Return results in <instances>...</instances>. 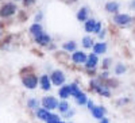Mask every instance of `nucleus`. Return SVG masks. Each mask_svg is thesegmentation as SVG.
I'll use <instances>...</instances> for the list:
<instances>
[{
	"label": "nucleus",
	"mask_w": 135,
	"mask_h": 123,
	"mask_svg": "<svg viewBox=\"0 0 135 123\" xmlns=\"http://www.w3.org/2000/svg\"><path fill=\"white\" fill-rule=\"evenodd\" d=\"M16 12H18V6L14 2L4 3V4H2V7H0V18H3V19L14 16Z\"/></svg>",
	"instance_id": "1"
},
{
	"label": "nucleus",
	"mask_w": 135,
	"mask_h": 123,
	"mask_svg": "<svg viewBox=\"0 0 135 123\" xmlns=\"http://www.w3.org/2000/svg\"><path fill=\"white\" fill-rule=\"evenodd\" d=\"M22 83L27 89H35L38 85V77L34 73H27L22 76Z\"/></svg>",
	"instance_id": "2"
},
{
	"label": "nucleus",
	"mask_w": 135,
	"mask_h": 123,
	"mask_svg": "<svg viewBox=\"0 0 135 123\" xmlns=\"http://www.w3.org/2000/svg\"><path fill=\"white\" fill-rule=\"evenodd\" d=\"M65 80H66V76L62 70L57 69V70H54L51 74H50V81L51 84H54L55 87H61L65 84Z\"/></svg>",
	"instance_id": "3"
},
{
	"label": "nucleus",
	"mask_w": 135,
	"mask_h": 123,
	"mask_svg": "<svg viewBox=\"0 0 135 123\" xmlns=\"http://www.w3.org/2000/svg\"><path fill=\"white\" fill-rule=\"evenodd\" d=\"M41 104H42V108L47 110V111H53V110H57L58 100L55 99L54 96H45L41 100Z\"/></svg>",
	"instance_id": "4"
},
{
	"label": "nucleus",
	"mask_w": 135,
	"mask_h": 123,
	"mask_svg": "<svg viewBox=\"0 0 135 123\" xmlns=\"http://www.w3.org/2000/svg\"><path fill=\"white\" fill-rule=\"evenodd\" d=\"M91 88H93L99 95L104 96V97H109L111 96L109 87H107L105 84H101V83H97V81H91Z\"/></svg>",
	"instance_id": "5"
},
{
	"label": "nucleus",
	"mask_w": 135,
	"mask_h": 123,
	"mask_svg": "<svg viewBox=\"0 0 135 123\" xmlns=\"http://www.w3.org/2000/svg\"><path fill=\"white\" fill-rule=\"evenodd\" d=\"M132 22V18L128 15V14H115L114 15V23L118 25V26H128Z\"/></svg>",
	"instance_id": "6"
},
{
	"label": "nucleus",
	"mask_w": 135,
	"mask_h": 123,
	"mask_svg": "<svg viewBox=\"0 0 135 123\" xmlns=\"http://www.w3.org/2000/svg\"><path fill=\"white\" fill-rule=\"evenodd\" d=\"M86 58H88V54H86L85 51H81V50H76V51H73V54H72V61H73L74 64H77V65L85 64Z\"/></svg>",
	"instance_id": "7"
},
{
	"label": "nucleus",
	"mask_w": 135,
	"mask_h": 123,
	"mask_svg": "<svg viewBox=\"0 0 135 123\" xmlns=\"http://www.w3.org/2000/svg\"><path fill=\"white\" fill-rule=\"evenodd\" d=\"M97 64H99V57H97L96 54L91 53V54H88V58H86V61H85L84 65H85V68L88 70H95Z\"/></svg>",
	"instance_id": "8"
},
{
	"label": "nucleus",
	"mask_w": 135,
	"mask_h": 123,
	"mask_svg": "<svg viewBox=\"0 0 135 123\" xmlns=\"http://www.w3.org/2000/svg\"><path fill=\"white\" fill-rule=\"evenodd\" d=\"M50 42H51V37L47 34V32H45V31L35 37V43L39 45V46H49Z\"/></svg>",
	"instance_id": "9"
},
{
	"label": "nucleus",
	"mask_w": 135,
	"mask_h": 123,
	"mask_svg": "<svg viewBox=\"0 0 135 123\" xmlns=\"http://www.w3.org/2000/svg\"><path fill=\"white\" fill-rule=\"evenodd\" d=\"M39 84H41V88L43 89V91H50L51 89V81H50V76L47 74H42L39 77Z\"/></svg>",
	"instance_id": "10"
},
{
	"label": "nucleus",
	"mask_w": 135,
	"mask_h": 123,
	"mask_svg": "<svg viewBox=\"0 0 135 123\" xmlns=\"http://www.w3.org/2000/svg\"><path fill=\"white\" fill-rule=\"evenodd\" d=\"M92 50H93V54L99 55V54H104L107 51V43L104 41H100L97 43H95L92 46Z\"/></svg>",
	"instance_id": "11"
},
{
	"label": "nucleus",
	"mask_w": 135,
	"mask_h": 123,
	"mask_svg": "<svg viewBox=\"0 0 135 123\" xmlns=\"http://www.w3.org/2000/svg\"><path fill=\"white\" fill-rule=\"evenodd\" d=\"M91 112H92V116L95 119H103L104 115H105V108L101 107V106H95L91 110Z\"/></svg>",
	"instance_id": "12"
},
{
	"label": "nucleus",
	"mask_w": 135,
	"mask_h": 123,
	"mask_svg": "<svg viewBox=\"0 0 135 123\" xmlns=\"http://www.w3.org/2000/svg\"><path fill=\"white\" fill-rule=\"evenodd\" d=\"M96 23H97V20L93 19V18H91V19L88 18L84 22V29H85V31L88 32V34H93V30L96 27Z\"/></svg>",
	"instance_id": "13"
},
{
	"label": "nucleus",
	"mask_w": 135,
	"mask_h": 123,
	"mask_svg": "<svg viewBox=\"0 0 135 123\" xmlns=\"http://www.w3.org/2000/svg\"><path fill=\"white\" fill-rule=\"evenodd\" d=\"M88 14H89V10L86 7H81L80 10L77 11V14H76V18L78 22H85L88 19Z\"/></svg>",
	"instance_id": "14"
},
{
	"label": "nucleus",
	"mask_w": 135,
	"mask_h": 123,
	"mask_svg": "<svg viewBox=\"0 0 135 123\" xmlns=\"http://www.w3.org/2000/svg\"><path fill=\"white\" fill-rule=\"evenodd\" d=\"M105 11L109 14H118L119 11V3L115 2V0H112V2H108L105 4Z\"/></svg>",
	"instance_id": "15"
},
{
	"label": "nucleus",
	"mask_w": 135,
	"mask_h": 123,
	"mask_svg": "<svg viewBox=\"0 0 135 123\" xmlns=\"http://www.w3.org/2000/svg\"><path fill=\"white\" fill-rule=\"evenodd\" d=\"M35 114H37V118L39 119V120H42V122H46L47 119H49V116H50V111H47V110H45V108H38L37 111H35Z\"/></svg>",
	"instance_id": "16"
},
{
	"label": "nucleus",
	"mask_w": 135,
	"mask_h": 123,
	"mask_svg": "<svg viewBox=\"0 0 135 123\" xmlns=\"http://www.w3.org/2000/svg\"><path fill=\"white\" fill-rule=\"evenodd\" d=\"M41 32H43V27H42V25L41 23H32L31 26H30V34L35 38L37 35H39Z\"/></svg>",
	"instance_id": "17"
},
{
	"label": "nucleus",
	"mask_w": 135,
	"mask_h": 123,
	"mask_svg": "<svg viewBox=\"0 0 135 123\" xmlns=\"http://www.w3.org/2000/svg\"><path fill=\"white\" fill-rule=\"evenodd\" d=\"M62 49L65 51H69V53H73L77 50V43L74 41H68V42H64L62 43Z\"/></svg>",
	"instance_id": "18"
},
{
	"label": "nucleus",
	"mask_w": 135,
	"mask_h": 123,
	"mask_svg": "<svg viewBox=\"0 0 135 123\" xmlns=\"http://www.w3.org/2000/svg\"><path fill=\"white\" fill-rule=\"evenodd\" d=\"M58 95L62 100H68V97H70V93H69V87L68 85H61L60 89H58Z\"/></svg>",
	"instance_id": "19"
},
{
	"label": "nucleus",
	"mask_w": 135,
	"mask_h": 123,
	"mask_svg": "<svg viewBox=\"0 0 135 123\" xmlns=\"http://www.w3.org/2000/svg\"><path fill=\"white\" fill-rule=\"evenodd\" d=\"M81 45H83V48L84 49H92V46L95 45V41L91 35H85L81 41Z\"/></svg>",
	"instance_id": "20"
},
{
	"label": "nucleus",
	"mask_w": 135,
	"mask_h": 123,
	"mask_svg": "<svg viewBox=\"0 0 135 123\" xmlns=\"http://www.w3.org/2000/svg\"><path fill=\"white\" fill-rule=\"evenodd\" d=\"M57 110L60 111V112L64 115L65 112H68V111L70 110V104L68 103V100H61V102H58V106H57Z\"/></svg>",
	"instance_id": "21"
},
{
	"label": "nucleus",
	"mask_w": 135,
	"mask_h": 123,
	"mask_svg": "<svg viewBox=\"0 0 135 123\" xmlns=\"http://www.w3.org/2000/svg\"><path fill=\"white\" fill-rule=\"evenodd\" d=\"M68 87H69V93H70V96H73V97L78 96V95L83 92L81 89H80V87H78L76 83H72V84H69Z\"/></svg>",
	"instance_id": "22"
},
{
	"label": "nucleus",
	"mask_w": 135,
	"mask_h": 123,
	"mask_svg": "<svg viewBox=\"0 0 135 123\" xmlns=\"http://www.w3.org/2000/svg\"><path fill=\"white\" fill-rule=\"evenodd\" d=\"M39 104H41V102H39L38 99H35V97H31V99L27 100V107H28L30 110L37 111V110L39 108Z\"/></svg>",
	"instance_id": "23"
},
{
	"label": "nucleus",
	"mask_w": 135,
	"mask_h": 123,
	"mask_svg": "<svg viewBox=\"0 0 135 123\" xmlns=\"http://www.w3.org/2000/svg\"><path fill=\"white\" fill-rule=\"evenodd\" d=\"M74 99H76V102H77V104H78V106H85V104H86V102H88V97H86V95H85L84 92H81L80 95L76 96Z\"/></svg>",
	"instance_id": "24"
},
{
	"label": "nucleus",
	"mask_w": 135,
	"mask_h": 123,
	"mask_svg": "<svg viewBox=\"0 0 135 123\" xmlns=\"http://www.w3.org/2000/svg\"><path fill=\"white\" fill-rule=\"evenodd\" d=\"M127 70V68L123 64H116L115 66V74L116 76H120V74H124V72Z\"/></svg>",
	"instance_id": "25"
},
{
	"label": "nucleus",
	"mask_w": 135,
	"mask_h": 123,
	"mask_svg": "<svg viewBox=\"0 0 135 123\" xmlns=\"http://www.w3.org/2000/svg\"><path fill=\"white\" fill-rule=\"evenodd\" d=\"M60 120H61L60 115H57V114H50V116H49V119L46 120V123H58Z\"/></svg>",
	"instance_id": "26"
},
{
	"label": "nucleus",
	"mask_w": 135,
	"mask_h": 123,
	"mask_svg": "<svg viewBox=\"0 0 135 123\" xmlns=\"http://www.w3.org/2000/svg\"><path fill=\"white\" fill-rule=\"evenodd\" d=\"M74 114H76V111H74V110H69L68 112H65V114H64V116H65L66 119H70Z\"/></svg>",
	"instance_id": "27"
},
{
	"label": "nucleus",
	"mask_w": 135,
	"mask_h": 123,
	"mask_svg": "<svg viewBox=\"0 0 135 123\" xmlns=\"http://www.w3.org/2000/svg\"><path fill=\"white\" fill-rule=\"evenodd\" d=\"M100 31H101V22H99V20H97L96 27H95V30H93V34H99Z\"/></svg>",
	"instance_id": "28"
},
{
	"label": "nucleus",
	"mask_w": 135,
	"mask_h": 123,
	"mask_svg": "<svg viewBox=\"0 0 135 123\" xmlns=\"http://www.w3.org/2000/svg\"><path fill=\"white\" fill-rule=\"evenodd\" d=\"M42 18H43V12H42V11H39V12L35 15V23H39V22L42 20Z\"/></svg>",
	"instance_id": "29"
},
{
	"label": "nucleus",
	"mask_w": 135,
	"mask_h": 123,
	"mask_svg": "<svg viewBox=\"0 0 135 123\" xmlns=\"http://www.w3.org/2000/svg\"><path fill=\"white\" fill-rule=\"evenodd\" d=\"M109 64H111V58H105L103 61V69H108L109 68Z\"/></svg>",
	"instance_id": "30"
},
{
	"label": "nucleus",
	"mask_w": 135,
	"mask_h": 123,
	"mask_svg": "<svg viewBox=\"0 0 135 123\" xmlns=\"http://www.w3.org/2000/svg\"><path fill=\"white\" fill-rule=\"evenodd\" d=\"M22 2H23L25 7H30V6H32L34 3H35L37 0H22Z\"/></svg>",
	"instance_id": "31"
},
{
	"label": "nucleus",
	"mask_w": 135,
	"mask_h": 123,
	"mask_svg": "<svg viewBox=\"0 0 135 123\" xmlns=\"http://www.w3.org/2000/svg\"><path fill=\"white\" fill-rule=\"evenodd\" d=\"M97 35H99V39H103V38L105 37V29H103V30H101V31L99 32Z\"/></svg>",
	"instance_id": "32"
},
{
	"label": "nucleus",
	"mask_w": 135,
	"mask_h": 123,
	"mask_svg": "<svg viewBox=\"0 0 135 123\" xmlns=\"http://www.w3.org/2000/svg\"><path fill=\"white\" fill-rule=\"evenodd\" d=\"M86 106H88V108H89V110H92V108L95 107L93 102H92V100H89V99H88V102H86Z\"/></svg>",
	"instance_id": "33"
},
{
	"label": "nucleus",
	"mask_w": 135,
	"mask_h": 123,
	"mask_svg": "<svg viewBox=\"0 0 135 123\" xmlns=\"http://www.w3.org/2000/svg\"><path fill=\"white\" fill-rule=\"evenodd\" d=\"M100 77H101V79H108V72H107V70H104L103 73H101V76H100Z\"/></svg>",
	"instance_id": "34"
},
{
	"label": "nucleus",
	"mask_w": 135,
	"mask_h": 123,
	"mask_svg": "<svg viewBox=\"0 0 135 123\" xmlns=\"http://www.w3.org/2000/svg\"><path fill=\"white\" fill-rule=\"evenodd\" d=\"M130 8H131V10H135V0H131V3H130Z\"/></svg>",
	"instance_id": "35"
},
{
	"label": "nucleus",
	"mask_w": 135,
	"mask_h": 123,
	"mask_svg": "<svg viewBox=\"0 0 135 123\" xmlns=\"http://www.w3.org/2000/svg\"><path fill=\"white\" fill-rule=\"evenodd\" d=\"M100 123H109V120L107 118H103V119H100Z\"/></svg>",
	"instance_id": "36"
},
{
	"label": "nucleus",
	"mask_w": 135,
	"mask_h": 123,
	"mask_svg": "<svg viewBox=\"0 0 135 123\" xmlns=\"http://www.w3.org/2000/svg\"><path fill=\"white\" fill-rule=\"evenodd\" d=\"M58 123H65V122H64V120H60V122H58Z\"/></svg>",
	"instance_id": "37"
},
{
	"label": "nucleus",
	"mask_w": 135,
	"mask_h": 123,
	"mask_svg": "<svg viewBox=\"0 0 135 123\" xmlns=\"http://www.w3.org/2000/svg\"><path fill=\"white\" fill-rule=\"evenodd\" d=\"M2 34H3V32H2V29H0V35H2Z\"/></svg>",
	"instance_id": "38"
},
{
	"label": "nucleus",
	"mask_w": 135,
	"mask_h": 123,
	"mask_svg": "<svg viewBox=\"0 0 135 123\" xmlns=\"http://www.w3.org/2000/svg\"><path fill=\"white\" fill-rule=\"evenodd\" d=\"M14 2H22V0H14Z\"/></svg>",
	"instance_id": "39"
},
{
	"label": "nucleus",
	"mask_w": 135,
	"mask_h": 123,
	"mask_svg": "<svg viewBox=\"0 0 135 123\" xmlns=\"http://www.w3.org/2000/svg\"><path fill=\"white\" fill-rule=\"evenodd\" d=\"M73 2H76V0H73Z\"/></svg>",
	"instance_id": "40"
}]
</instances>
